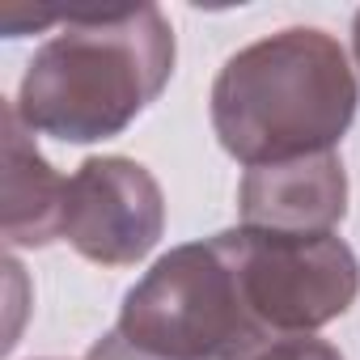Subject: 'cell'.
Listing matches in <instances>:
<instances>
[{
  "mask_svg": "<svg viewBox=\"0 0 360 360\" xmlns=\"http://www.w3.org/2000/svg\"><path fill=\"white\" fill-rule=\"evenodd\" d=\"M18 85L13 110L64 144L123 136L169 85L174 26L157 5L68 9Z\"/></svg>",
  "mask_w": 360,
  "mask_h": 360,
  "instance_id": "1",
  "label": "cell"
},
{
  "mask_svg": "<svg viewBox=\"0 0 360 360\" xmlns=\"http://www.w3.org/2000/svg\"><path fill=\"white\" fill-rule=\"evenodd\" d=\"M360 106L347 51L318 26H288L225 60L212 85L221 148L255 165L335 153Z\"/></svg>",
  "mask_w": 360,
  "mask_h": 360,
  "instance_id": "2",
  "label": "cell"
},
{
  "mask_svg": "<svg viewBox=\"0 0 360 360\" xmlns=\"http://www.w3.org/2000/svg\"><path fill=\"white\" fill-rule=\"evenodd\" d=\"M115 330L148 360H255L271 347L221 233L161 255L127 288Z\"/></svg>",
  "mask_w": 360,
  "mask_h": 360,
  "instance_id": "3",
  "label": "cell"
},
{
  "mask_svg": "<svg viewBox=\"0 0 360 360\" xmlns=\"http://www.w3.org/2000/svg\"><path fill=\"white\" fill-rule=\"evenodd\" d=\"M246 309L271 343L314 335L343 318L360 297V259L339 233H271L225 229L221 233Z\"/></svg>",
  "mask_w": 360,
  "mask_h": 360,
  "instance_id": "4",
  "label": "cell"
},
{
  "mask_svg": "<svg viewBox=\"0 0 360 360\" xmlns=\"http://www.w3.org/2000/svg\"><path fill=\"white\" fill-rule=\"evenodd\" d=\"M165 233V195L131 157H85L68 178L64 242L98 267H136Z\"/></svg>",
  "mask_w": 360,
  "mask_h": 360,
  "instance_id": "5",
  "label": "cell"
},
{
  "mask_svg": "<svg viewBox=\"0 0 360 360\" xmlns=\"http://www.w3.org/2000/svg\"><path fill=\"white\" fill-rule=\"evenodd\" d=\"M238 212L250 229L335 233V225L347 217V174L339 153L246 169L238 187Z\"/></svg>",
  "mask_w": 360,
  "mask_h": 360,
  "instance_id": "6",
  "label": "cell"
},
{
  "mask_svg": "<svg viewBox=\"0 0 360 360\" xmlns=\"http://www.w3.org/2000/svg\"><path fill=\"white\" fill-rule=\"evenodd\" d=\"M64 204H68V178L51 169L39 153L34 131L22 123L13 102H5V217L0 233L18 246H51L64 238Z\"/></svg>",
  "mask_w": 360,
  "mask_h": 360,
  "instance_id": "7",
  "label": "cell"
},
{
  "mask_svg": "<svg viewBox=\"0 0 360 360\" xmlns=\"http://www.w3.org/2000/svg\"><path fill=\"white\" fill-rule=\"evenodd\" d=\"M255 360H343V352L326 339H314V335H297V339H280L271 343L267 352H259Z\"/></svg>",
  "mask_w": 360,
  "mask_h": 360,
  "instance_id": "8",
  "label": "cell"
},
{
  "mask_svg": "<svg viewBox=\"0 0 360 360\" xmlns=\"http://www.w3.org/2000/svg\"><path fill=\"white\" fill-rule=\"evenodd\" d=\"M352 51H356V68H360V9H356V22H352Z\"/></svg>",
  "mask_w": 360,
  "mask_h": 360,
  "instance_id": "9",
  "label": "cell"
}]
</instances>
